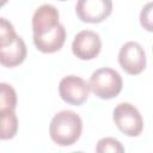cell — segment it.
<instances>
[{"instance_id":"1","label":"cell","mask_w":153,"mask_h":153,"mask_svg":"<svg viewBox=\"0 0 153 153\" xmlns=\"http://www.w3.org/2000/svg\"><path fill=\"white\" fill-rule=\"evenodd\" d=\"M82 131L81 117L72 110H62L54 115L49 124L51 140L62 147L74 145Z\"/></svg>"},{"instance_id":"2","label":"cell","mask_w":153,"mask_h":153,"mask_svg":"<svg viewBox=\"0 0 153 153\" xmlns=\"http://www.w3.org/2000/svg\"><path fill=\"white\" fill-rule=\"evenodd\" d=\"M90 91L100 99H112L120 94L123 87L121 74L109 67L96 69L88 81Z\"/></svg>"},{"instance_id":"3","label":"cell","mask_w":153,"mask_h":153,"mask_svg":"<svg viewBox=\"0 0 153 153\" xmlns=\"http://www.w3.org/2000/svg\"><path fill=\"white\" fill-rule=\"evenodd\" d=\"M112 118L117 128L127 136H139L143 129V120L140 111L130 103H120L112 111Z\"/></svg>"},{"instance_id":"4","label":"cell","mask_w":153,"mask_h":153,"mask_svg":"<svg viewBox=\"0 0 153 153\" xmlns=\"http://www.w3.org/2000/svg\"><path fill=\"white\" fill-rule=\"evenodd\" d=\"M59 94L66 103L79 106L87 100L90 94V86L88 82H86L80 76L67 75L60 80Z\"/></svg>"},{"instance_id":"5","label":"cell","mask_w":153,"mask_h":153,"mask_svg":"<svg viewBox=\"0 0 153 153\" xmlns=\"http://www.w3.org/2000/svg\"><path fill=\"white\" fill-rule=\"evenodd\" d=\"M118 63L127 74L137 75L146 67V53L137 42L129 41L120 49Z\"/></svg>"},{"instance_id":"6","label":"cell","mask_w":153,"mask_h":153,"mask_svg":"<svg viewBox=\"0 0 153 153\" xmlns=\"http://www.w3.org/2000/svg\"><path fill=\"white\" fill-rule=\"evenodd\" d=\"M112 12V0H78L75 13L84 23L97 24L105 20Z\"/></svg>"},{"instance_id":"7","label":"cell","mask_w":153,"mask_h":153,"mask_svg":"<svg viewBox=\"0 0 153 153\" xmlns=\"http://www.w3.org/2000/svg\"><path fill=\"white\" fill-rule=\"evenodd\" d=\"M102 49V41L97 32L92 30H81L79 31L73 42L72 51L80 60H93L98 56Z\"/></svg>"},{"instance_id":"8","label":"cell","mask_w":153,"mask_h":153,"mask_svg":"<svg viewBox=\"0 0 153 153\" xmlns=\"http://www.w3.org/2000/svg\"><path fill=\"white\" fill-rule=\"evenodd\" d=\"M35 47L45 54H51L59 51L66 41V29L65 26L59 23L54 29L45 31L43 33L33 35L32 37Z\"/></svg>"},{"instance_id":"9","label":"cell","mask_w":153,"mask_h":153,"mask_svg":"<svg viewBox=\"0 0 153 153\" xmlns=\"http://www.w3.org/2000/svg\"><path fill=\"white\" fill-rule=\"evenodd\" d=\"M60 13L53 5L44 4L39 6L32 16V32L33 35L43 33L54 29L60 22Z\"/></svg>"},{"instance_id":"10","label":"cell","mask_w":153,"mask_h":153,"mask_svg":"<svg viewBox=\"0 0 153 153\" xmlns=\"http://www.w3.org/2000/svg\"><path fill=\"white\" fill-rule=\"evenodd\" d=\"M27 54L26 44L19 36L8 45L0 47V65L4 67L13 68L24 62Z\"/></svg>"},{"instance_id":"11","label":"cell","mask_w":153,"mask_h":153,"mask_svg":"<svg viewBox=\"0 0 153 153\" xmlns=\"http://www.w3.org/2000/svg\"><path fill=\"white\" fill-rule=\"evenodd\" d=\"M18 133V117L14 110L0 111V140H11Z\"/></svg>"},{"instance_id":"12","label":"cell","mask_w":153,"mask_h":153,"mask_svg":"<svg viewBox=\"0 0 153 153\" xmlns=\"http://www.w3.org/2000/svg\"><path fill=\"white\" fill-rule=\"evenodd\" d=\"M17 92L6 82H0V111L14 110L17 106Z\"/></svg>"},{"instance_id":"13","label":"cell","mask_w":153,"mask_h":153,"mask_svg":"<svg viewBox=\"0 0 153 153\" xmlns=\"http://www.w3.org/2000/svg\"><path fill=\"white\" fill-rule=\"evenodd\" d=\"M17 32L14 26L10 20L4 17H0V47L11 44L17 38Z\"/></svg>"},{"instance_id":"14","label":"cell","mask_w":153,"mask_h":153,"mask_svg":"<svg viewBox=\"0 0 153 153\" xmlns=\"http://www.w3.org/2000/svg\"><path fill=\"white\" fill-rule=\"evenodd\" d=\"M97 153H123L124 147L121 145V142L114 137H103L97 142L96 146Z\"/></svg>"},{"instance_id":"15","label":"cell","mask_w":153,"mask_h":153,"mask_svg":"<svg viewBox=\"0 0 153 153\" xmlns=\"http://www.w3.org/2000/svg\"><path fill=\"white\" fill-rule=\"evenodd\" d=\"M152 4L148 2L141 11L140 13V22L141 25L147 30V31H152Z\"/></svg>"},{"instance_id":"16","label":"cell","mask_w":153,"mask_h":153,"mask_svg":"<svg viewBox=\"0 0 153 153\" xmlns=\"http://www.w3.org/2000/svg\"><path fill=\"white\" fill-rule=\"evenodd\" d=\"M7 1H8V0H0V7L5 6V5L7 4Z\"/></svg>"},{"instance_id":"17","label":"cell","mask_w":153,"mask_h":153,"mask_svg":"<svg viewBox=\"0 0 153 153\" xmlns=\"http://www.w3.org/2000/svg\"><path fill=\"white\" fill-rule=\"evenodd\" d=\"M60 1H66V0H60Z\"/></svg>"}]
</instances>
